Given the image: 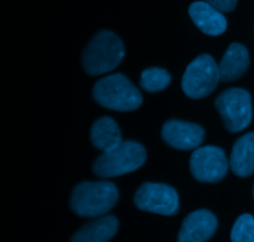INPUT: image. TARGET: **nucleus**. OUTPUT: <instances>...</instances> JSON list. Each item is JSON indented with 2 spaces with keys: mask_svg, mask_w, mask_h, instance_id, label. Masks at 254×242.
<instances>
[{
  "mask_svg": "<svg viewBox=\"0 0 254 242\" xmlns=\"http://www.w3.org/2000/svg\"><path fill=\"white\" fill-rule=\"evenodd\" d=\"M118 198V188L111 181H83L72 191L69 205L81 218H99L116 205Z\"/></svg>",
  "mask_w": 254,
  "mask_h": 242,
  "instance_id": "nucleus-1",
  "label": "nucleus"
},
{
  "mask_svg": "<svg viewBox=\"0 0 254 242\" xmlns=\"http://www.w3.org/2000/svg\"><path fill=\"white\" fill-rule=\"evenodd\" d=\"M124 45L114 32L103 30L87 45L82 55L84 71L91 76L113 71L124 57Z\"/></svg>",
  "mask_w": 254,
  "mask_h": 242,
  "instance_id": "nucleus-2",
  "label": "nucleus"
},
{
  "mask_svg": "<svg viewBox=\"0 0 254 242\" xmlns=\"http://www.w3.org/2000/svg\"><path fill=\"white\" fill-rule=\"evenodd\" d=\"M93 98L99 106L119 112L139 108L143 96L122 74H113L99 80L93 87Z\"/></svg>",
  "mask_w": 254,
  "mask_h": 242,
  "instance_id": "nucleus-3",
  "label": "nucleus"
},
{
  "mask_svg": "<svg viewBox=\"0 0 254 242\" xmlns=\"http://www.w3.org/2000/svg\"><path fill=\"white\" fill-rule=\"evenodd\" d=\"M146 159L145 148L138 142H122L109 152H103L93 163V173L99 178H116L138 170Z\"/></svg>",
  "mask_w": 254,
  "mask_h": 242,
  "instance_id": "nucleus-4",
  "label": "nucleus"
},
{
  "mask_svg": "<svg viewBox=\"0 0 254 242\" xmlns=\"http://www.w3.org/2000/svg\"><path fill=\"white\" fill-rule=\"evenodd\" d=\"M221 81L218 65L211 55L203 54L190 62L181 81L184 93L192 99H200L212 93Z\"/></svg>",
  "mask_w": 254,
  "mask_h": 242,
  "instance_id": "nucleus-5",
  "label": "nucleus"
},
{
  "mask_svg": "<svg viewBox=\"0 0 254 242\" xmlns=\"http://www.w3.org/2000/svg\"><path fill=\"white\" fill-rule=\"evenodd\" d=\"M215 104L226 129L231 133L245 131L252 122V98L246 89H226L218 94Z\"/></svg>",
  "mask_w": 254,
  "mask_h": 242,
  "instance_id": "nucleus-6",
  "label": "nucleus"
},
{
  "mask_svg": "<svg viewBox=\"0 0 254 242\" xmlns=\"http://www.w3.org/2000/svg\"><path fill=\"white\" fill-rule=\"evenodd\" d=\"M230 169V161L218 147L196 148L190 158V170L193 178L202 183H218Z\"/></svg>",
  "mask_w": 254,
  "mask_h": 242,
  "instance_id": "nucleus-7",
  "label": "nucleus"
},
{
  "mask_svg": "<svg viewBox=\"0 0 254 242\" xmlns=\"http://www.w3.org/2000/svg\"><path fill=\"white\" fill-rule=\"evenodd\" d=\"M134 204L143 211L171 216L179 211V195L166 184L144 183L135 193Z\"/></svg>",
  "mask_w": 254,
  "mask_h": 242,
  "instance_id": "nucleus-8",
  "label": "nucleus"
},
{
  "mask_svg": "<svg viewBox=\"0 0 254 242\" xmlns=\"http://www.w3.org/2000/svg\"><path fill=\"white\" fill-rule=\"evenodd\" d=\"M161 137L168 146L179 151H195L202 144L205 131L198 124L171 119L163 126Z\"/></svg>",
  "mask_w": 254,
  "mask_h": 242,
  "instance_id": "nucleus-9",
  "label": "nucleus"
},
{
  "mask_svg": "<svg viewBox=\"0 0 254 242\" xmlns=\"http://www.w3.org/2000/svg\"><path fill=\"white\" fill-rule=\"evenodd\" d=\"M217 230V219L211 211L197 210L183 221L178 242H206Z\"/></svg>",
  "mask_w": 254,
  "mask_h": 242,
  "instance_id": "nucleus-10",
  "label": "nucleus"
},
{
  "mask_svg": "<svg viewBox=\"0 0 254 242\" xmlns=\"http://www.w3.org/2000/svg\"><path fill=\"white\" fill-rule=\"evenodd\" d=\"M189 14L197 29L206 35L218 36L227 29V20L223 12L218 11L206 1L192 2L189 7Z\"/></svg>",
  "mask_w": 254,
  "mask_h": 242,
  "instance_id": "nucleus-11",
  "label": "nucleus"
},
{
  "mask_svg": "<svg viewBox=\"0 0 254 242\" xmlns=\"http://www.w3.org/2000/svg\"><path fill=\"white\" fill-rule=\"evenodd\" d=\"M250 67V54L243 45L233 42L228 46L223 55L218 70L222 82H231L238 80L245 75Z\"/></svg>",
  "mask_w": 254,
  "mask_h": 242,
  "instance_id": "nucleus-12",
  "label": "nucleus"
},
{
  "mask_svg": "<svg viewBox=\"0 0 254 242\" xmlns=\"http://www.w3.org/2000/svg\"><path fill=\"white\" fill-rule=\"evenodd\" d=\"M230 168L240 178L254 173V132L238 138L230 157Z\"/></svg>",
  "mask_w": 254,
  "mask_h": 242,
  "instance_id": "nucleus-13",
  "label": "nucleus"
},
{
  "mask_svg": "<svg viewBox=\"0 0 254 242\" xmlns=\"http://www.w3.org/2000/svg\"><path fill=\"white\" fill-rule=\"evenodd\" d=\"M118 231V220L113 215H103L79 229L71 242H108Z\"/></svg>",
  "mask_w": 254,
  "mask_h": 242,
  "instance_id": "nucleus-14",
  "label": "nucleus"
},
{
  "mask_svg": "<svg viewBox=\"0 0 254 242\" xmlns=\"http://www.w3.org/2000/svg\"><path fill=\"white\" fill-rule=\"evenodd\" d=\"M91 142L98 151L109 152L122 143L121 128L111 117L97 119L91 128Z\"/></svg>",
  "mask_w": 254,
  "mask_h": 242,
  "instance_id": "nucleus-15",
  "label": "nucleus"
},
{
  "mask_svg": "<svg viewBox=\"0 0 254 242\" xmlns=\"http://www.w3.org/2000/svg\"><path fill=\"white\" fill-rule=\"evenodd\" d=\"M171 76L166 70L159 67H151L141 72L139 84L145 91L155 93L165 89L170 84Z\"/></svg>",
  "mask_w": 254,
  "mask_h": 242,
  "instance_id": "nucleus-16",
  "label": "nucleus"
},
{
  "mask_svg": "<svg viewBox=\"0 0 254 242\" xmlns=\"http://www.w3.org/2000/svg\"><path fill=\"white\" fill-rule=\"evenodd\" d=\"M232 242H254V218L250 214H243L236 220L231 231Z\"/></svg>",
  "mask_w": 254,
  "mask_h": 242,
  "instance_id": "nucleus-17",
  "label": "nucleus"
},
{
  "mask_svg": "<svg viewBox=\"0 0 254 242\" xmlns=\"http://www.w3.org/2000/svg\"><path fill=\"white\" fill-rule=\"evenodd\" d=\"M221 12H231L237 6L238 0H205Z\"/></svg>",
  "mask_w": 254,
  "mask_h": 242,
  "instance_id": "nucleus-18",
  "label": "nucleus"
},
{
  "mask_svg": "<svg viewBox=\"0 0 254 242\" xmlns=\"http://www.w3.org/2000/svg\"><path fill=\"white\" fill-rule=\"evenodd\" d=\"M253 198H254V188H253Z\"/></svg>",
  "mask_w": 254,
  "mask_h": 242,
  "instance_id": "nucleus-19",
  "label": "nucleus"
}]
</instances>
